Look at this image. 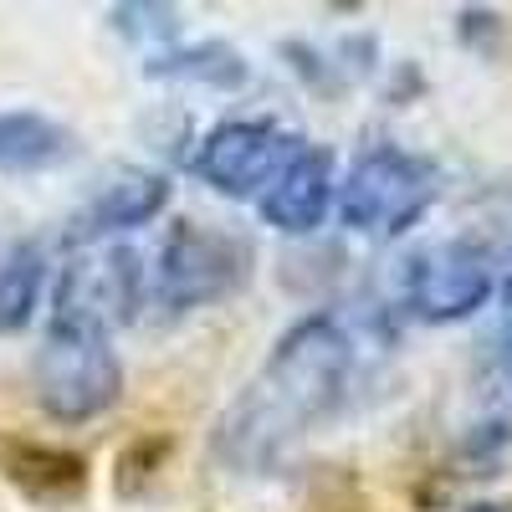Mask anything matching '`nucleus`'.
Instances as JSON below:
<instances>
[{"instance_id":"nucleus-1","label":"nucleus","mask_w":512,"mask_h":512,"mask_svg":"<svg viewBox=\"0 0 512 512\" xmlns=\"http://www.w3.org/2000/svg\"><path fill=\"white\" fill-rule=\"evenodd\" d=\"M354 379V338L333 313H313L292 323L267 364L246 379V390L231 400L216 431L221 461L241 466H267L277 461L297 436H308L318 420L338 410Z\"/></svg>"},{"instance_id":"nucleus-2","label":"nucleus","mask_w":512,"mask_h":512,"mask_svg":"<svg viewBox=\"0 0 512 512\" xmlns=\"http://www.w3.org/2000/svg\"><path fill=\"white\" fill-rule=\"evenodd\" d=\"M436 200H441V169L431 159L400 144H369L349 164V175L338 180L333 210L349 231L395 241L431 216Z\"/></svg>"},{"instance_id":"nucleus-3","label":"nucleus","mask_w":512,"mask_h":512,"mask_svg":"<svg viewBox=\"0 0 512 512\" xmlns=\"http://www.w3.org/2000/svg\"><path fill=\"white\" fill-rule=\"evenodd\" d=\"M144 297H149V272H144V256L134 246H118V241L88 246L57 272L47 328L113 338L118 328H128L139 318Z\"/></svg>"},{"instance_id":"nucleus-4","label":"nucleus","mask_w":512,"mask_h":512,"mask_svg":"<svg viewBox=\"0 0 512 512\" xmlns=\"http://www.w3.org/2000/svg\"><path fill=\"white\" fill-rule=\"evenodd\" d=\"M31 395L57 425H93L123 400V359L113 338L47 328L31 359Z\"/></svg>"},{"instance_id":"nucleus-5","label":"nucleus","mask_w":512,"mask_h":512,"mask_svg":"<svg viewBox=\"0 0 512 512\" xmlns=\"http://www.w3.org/2000/svg\"><path fill=\"white\" fill-rule=\"evenodd\" d=\"M251 246L236 231L221 226H200L180 221L159 246V267H154V297L164 313H200L226 303L231 292L251 282Z\"/></svg>"},{"instance_id":"nucleus-6","label":"nucleus","mask_w":512,"mask_h":512,"mask_svg":"<svg viewBox=\"0 0 512 512\" xmlns=\"http://www.w3.org/2000/svg\"><path fill=\"white\" fill-rule=\"evenodd\" d=\"M497 297V262L477 241H425L400 262V308L415 323H466Z\"/></svg>"},{"instance_id":"nucleus-7","label":"nucleus","mask_w":512,"mask_h":512,"mask_svg":"<svg viewBox=\"0 0 512 512\" xmlns=\"http://www.w3.org/2000/svg\"><path fill=\"white\" fill-rule=\"evenodd\" d=\"M297 144L303 139H292L287 128L272 123V118H226L195 144L190 169L216 195L251 200V195H262L277 180V169L292 159Z\"/></svg>"},{"instance_id":"nucleus-8","label":"nucleus","mask_w":512,"mask_h":512,"mask_svg":"<svg viewBox=\"0 0 512 512\" xmlns=\"http://www.w3.org/2000/svg\"><path fill=\"white\" fill-rule=\"evenodd\" d=\"M338 200V164L323 144H297L292 159L277 169V180L256 195L262 221L282 236H313Z\"/></svg>"},{"instance_id":"nucleus-9","label":"nucleus","mask_w":512,"mask_h":512,"mask_svg":"<svg viewBox=\"0 0 512 512\" xmlns=\"http://www.w3.org/2000/svg\"><path fill=\"white\" fill-rule=\"evenodd\" d=\"M169 195H175V185H169V175H159V169H144V164H128V169H113V175L82 200L72 210L67 221V236L82 246V241H108V236H123L134 226H149L164 216Z\"/></svg>"},{"instance_id":"nucleus-10","label":"nucleus","mask_w":512,"mask_h":512,"mask_svg":"<svg viewBox=\"0 0 512 512\" xmlns=\"http://www.w3.org/2000/svg\"><path fill=\"white\" fill-rule=\"evenodd\" d=\"M0 472L36 507H67L88 492V461L77 451L41 446V441H6L0 446Z\"/></svg>"},{"instance_id":"nucleus-11","label":"nucleus","mask_w":512,"mask_h":512,"mask_svg":"<svg viewBox=\"0 0 512 512\" xmlns=\"http://www.w3.org/2000/svg\"><path fill=\"white\" fill-rule=\"evenodd\" d=\"M77 154V134L67 123L31 113V108H0V169L6 175H41Z\"/></svg>"},{"instance_id":"nucleus-12","label":"nucleus","mask_w":512,"mask_h":512,"mask_svg":"<svg viewBox=\"0 0 512 512\" xmlns=\"http://www.w3.org/2000/svg\"><path fill=\"white\" fill-rule=\"evenodd\" d=\"M47 277H52V262L41 241H11L0 251V338L21 333L36 318L41 297H47Z\"/></svg>"},{"instance_id":"nucleus-13","label":"nucleus","mask_w":512,"mask_h":512,"mask_svg":"<svg viewBox=\"0 0 512 512\" xmlns=\"http://www.w3.org/2000/svg\"><path fill=\"white\" fill-rule=\"evenodd\" d=\"M154 72H169V77H190V82H210V88H231V82L246 77L241 57L231 47H221V41H200V47H185L175 57H164V67Z\"/></svg>"},{"instance_id":"nucleus-14","label":"nucleus","mask_w":512,"mask_h":512,"mask_svg":"<svg viewBox=\"0 0 512 512\" xmlns=\"http://www.w3.org/2000/svg\"><path fill=\"white\" fill-rule=\"evenodd\" d=\"M461 512H512V502H502V497H482V502H466Z\"/></svg>"}]
</instances>
